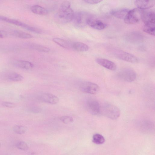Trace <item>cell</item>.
Returning <instances> with one entry per match:
<instances>
[{
    "instance_id": "6da1fadb",
    "label": "cell",
    "mask_w": 155,
    "mask_h": 155,
    "mask_svg": "<svg viewBox=\"0 0 155 155\" xmlns=\"http://www.w3.org/2000/svg\"><path fill=\"white\" fill-rule=\"evenodd\" d=\"M74 14L71 7L70 2L68 1H65L61 5L57 14V17L61 22L67 23L72 20Z\"/></svg>"
},
{
    "instance_id": "7a4b0ae2",
    "label": "cell",
    "mask_w": 155,
    "mask_h": 155,
    "mask_svg": "<svg viewBox=\"0 0 155 155\" xmlns=\"http://www.w3.org/2000/svg\"><path fill=\"white\" fill-rule=\"evenodd\" d=\"M100 113L111 119L115 120L120 116V111L119 108L114 104L104 103L100 104Z\"/></svg>"
},
{
    "instance_id": "3957f363",
    "label": "cell",
    "mask_w": 155,
    "mask_h": 155,
    "mask_svg": "<svg viewBox=\"0 0 155 155\" xmlns=\"http://www.w3.org/2000/svg\"><path fill=\"white\" fill-rule=\"evenodd\" d=\"M110 51L113 55L120 60L132 63H137L139 61L135 55L121 50L114 48Z\"/></svg>"
},
{
    "instance_id": "277c9868",
    "label": "cell",
    "mask_w": 155,
    "mask_h": 155,
    "mask_svg": "<svg viewBox=\"0 0 155 155\" xmlns=\"http://www.w3.org/2000/svg\"><path fill=\"white\" fill-rule=\"evenodd\" d=\"M117 76L120 80L129 82L134 81L137 77L135 71L130 68L121 69L117 73Z\"/></svg>"
},
{
    "instance_id": "5b68a950",
    "label": "cell",
    "mask_w": 155,
    "mask_h": 155,
    "mask_svg": "<svg viewBox=\"0 0 155 155\" xmlns=\"http://www.w3.org/2000/svg\"><path fill=\"white\" fill-rule=\"evenodd\" d=\"M143 11L138 8L129 10L124 19V22L128 24H135L138 23L141 19Z\"/></svg>"
},
{
    "instance_id": "8992f818",
    "label": "cell",
    "mask_w": 155,
    "mask_h": 155,
    "mask_svg": "<svg viewBox=\"0 0 155 155\" xmlns=\"http://www.w3.org/2000/svg\"><path fill=\"white\" fill-rule=\"evenodd\" d=\"M91 16V15L86 12H79L74 14L72 20L76 27L81 28L87 24V20Z\"/></svg>"
},
{
    "instance_id": "52a82bcc",
    "label": "cell",
    "mask_w": 155,
    "mask_h": 155,
    "mask_svg": "<svg viewBox=\"0 0 155 155\" xmlns=\"http://www.w3.org/2000/svg\"><path fill=\"white\" fill-rule=\"evenodd\" d=\"M80 89L83 92L95 94L99 91L100 87L96 84L89 81H84L81 84Z\"/></svg>"
},
{
    "instance_id": "ba28073f",
    "label": "cell",
    "mask_w": 155,
    "mask_h": 155,
    "mask_svg": "<svg viewBox=\"0 0 155 155\" xmlns=\"http://www.w3.org/2000/svg\"><path fill=\"white\" fill-rule=\"evenodd\" d=\"M141 19L147 26L154 27L155 24V14L153 11H143Z\"/></svg>"
},
{
    "instance_id": "9c48e42d",
    "label": "cell",
    "mask_w": 155,
    "mask_h": 155,
    "mask_svg": "<svg viewBox=\"0 0 155 155\" xmlns=\"http://www.w3.org/2000/svg\"><path fill=\"white\" fill-rule=\"evenodd\" d=\"M37 99L39 101L51 104L57 103L59 98L55 95L51 93L41 92L37 95Z\"/></svg>"
},
{
    "instance_id": "30bf717a",
    "label": "cell",
    "mask_w": 155,
    "mask_h": 155,
    "mask_svg": "<svg viewBox=\"0 0 155 155\" xmlns=\"http://www.w3.org/2000/svg\"><path fill=\"white\" fill-rule=\"evenodd\" d=\"M86 106L87 110L91 114L96 115L100 113V104L96 100L88 99L86 102Z\"/></svg>"
},
{
    "instance_id": "8fae6325",
    "label": "cell",
    "mask_w": 155,
    "mask_h": 155,
    "mask_svg": "<svg viewBox=\"0 0 155 155\" xmlns=\"http://www.w3.org/2000/svg\"><path fill=\"white\" fill-rule=\"evenodd\" d=\"M87 24L91 27L98 30H102L106 27V25L101 20L91 16L87 21Z\"/></svg>"
},
{
    "instance_id": "7c38bea8",
    "label": "cell",
    "mask_w": 155,
    "mask_h": 155,
    "mask_svg": "<svg viewBox=\"0 0 155 155\" xmlns=\"http://www.w3.org/2000/svg\"><path fill=\"white\" fill-rule=\"evenodd\" d=\"M96 61L99 65L110 70H115L117 68L116 65L114 62L106 59L97 58Z\"/></svg>"
},
{
    "instance_id": "4fadbf2b",
    "label": "cell",
    "mask_w": 155,
    "mask_h": 155,
    "mask_svg": "<svg viewBox=\"0 0 155 155\" xmlns=\"http://www.w3.org/2000/svg\"><path fill=\"white\" fill-rule=\"evenodd\" d=\"M154 0H135L134 4L138 8L141 10L148 9L155 5Z\"/></svg>"
},
{
    "instance_id": "5bb4252c",
    "label": "cell",
    "mask_w": 155,
    "mask_h": 155,
    "mask_svg": "<svg viewBox=\"0 0 155 155\" xmlns=\"http://www.w3.org/2000/svg\"><path fill=\"white\" fill-rule=\"evenodd\" d=\"M13 64L16 68L26 70L31 69L33 67V65L31 62L24 60L15 61L13 62Z\"/></svg>"
},
{
    "instance_id": "9a60e30c",
    "label": "cell",
    "mask_w": 155,
    "mask_h": 155,
    "mask_svg": "<svg viewBox=\"0 0 155 155\" xmlns=\"http://www.w3.org/2000/svg\"><path fill=\"white\" fill-rule=\"evenodd\" d=\"M129 10L127 8H121L112 10L110 12V14L117 18L124 19Z\"/></svg>"
},
{
    "instance_id": "2e32d148",
    "label": "cell",
    "mask_w": 155,
    "mask_h": 155,
    "mask_svg": "<svg viewBox=\"0 0 155 155\" xmlns=\"http://www.w3.org/2000/svg\"><path fill=\"white\" fill-rule=\"evenodd\" d=\"M31 9L32 12L39 15H45L48 13V11L46 9L38 5L32 6Z\"/></svg>"
},
{
    "instance_id": "e0dca14e",
    "label": "cell",
    "mask_w": 155,
    "mask_h": 155,
    "mask_svg": "<svg viewBox=\"0 0 155 155\" xmlns=\"http://www.w3.org/2000/svg\"><path fill=\"white\" fill-rule=\"evenodd\" d=\"M72 47L76 51L81 52H84L87 51L89 47L87 45L80 42H75L73 43Z\"/></svg>"
},
{
    "instance_id": "ac0fdd59",
    "label": "cell",
    "mask_w": 155,
    "mask_h": 155,
    "mask_svg": "<svg viewBox=\"0 0 155 155\" xmlns=\"http://www.w3.org/2000/svg\"><path fill=\"white\" fill-rule=\"evenodd\" d=\"M12 34L16 37L21 38L28 39L32 38V36L29 34L18 30H14Z\"/></svg>"
},
{
    "instance_id": "d6986e66",
    "label": "cell",
    "mask_w": 155,
    "mask_h": 155,
    "mask_svg": "<svg viewBox=\"0 0 155 155\" xmlns=\"http://www.w3.org/2000/svg\"><path fill=\"white\" fill-rule=\"evenodd\" d=\"M7 78L9 81H21L23 79V76L15 72H11L7 74Z\"/></svg>"
},
{
    "instance_id": "ffe728a7",
    "label": "cell",
    "mask_w": 155,
    "mask_h": 155,
    "mask_svg": "<svg viewBox=\"0 0 155 155\" xmlns=\"http://www.w3.org/2000/svg\"><path fill=\"white\" fill-rule=\"evenodd\" d=\"M29 46L31 48L40 51L48 52L50 51L48 48L38 44L31 43Z\"/></svg>"
},
{
    "instance_id": "44dd1931",
    "label": "cell",
    "mask_w": 155,
    "mask_h": 155,
    "mask_svg": "<svg viewBox=\"0 0 155 155\" xmlns=\"http://www.w3.org/2000/svg\"><path fill=\"white\" fill-rule=\"evenodd\" d=\"M52 40L55 43L64 48L67 49L70 48V46L68 43L63 39L55 38H53Z\"/></svg>"
},
{
    "instance_id": "7402d4cb",
    "label": "cell",
    "mask_w": 155,
    "mask_h": 155,
    "mask_svg": "<svg viewBox=\"0 0 155 155\" xmlns=\"http://www.w3.org/2000/svg\"><path fill=\"white\" fill-rule=\"evenodd\" d=\"M138 125L144 129H150L152 128L153 124L152 122L147 120H141L138 122Z\"/></svg>"
},
{
    "instance_id": "603a6c76",
    "label": "cell",
    "mask_w": 155,
    "mask_h": 155,
    "mask_svg": "<svg viewBox=\"0 0 155 155\" xmlns=\"http://www.w3.org/2000/svg\"><path fill=\"white\" fill-rule=\"evenodd\" d=\"M105 139L101 135L99 134H95L93 136V142L97 144H101L104 143Z\"/></svg>"
},
{
    "instance_id": "cb8c5ba5",
    "label": "cell",
    "mask_w": 155,
    "mask_h": 155,
    "mask_svg": "<svg viewBox=\"0 0 155 155\" xmlns=\"http://www.w3.org/2000/svg\"><path fill=\"white\" fill-rule=\"evenodd\" d=\"M13 131L15 133L19 134L25 133L27 130V127L21 125H15L12 128Z\"/></svg>"
},
{
    "instance_id": "d4e9b609",
    "label": "cell",
    "mask_w": 155,
    "mask_h": 155,
    "mask_svg": "<svg viewBox=\"0 0 155 155\" xmlns=\"http://www.w3.org/2000/svg\"><path fill=\"white\" fill-rule=\"evenodd\" d=\"M22 27L28 31L37 34H41L42 32V30L39 28L33 27L24 23Z\"/></svg>"
},
{
    "instance_id": "484cf974",
    "label": "cell",
    "mask_w": 155,
    "mask_h": 155,
    "mask_svg": "<svg viewBox=\"0 0 155 155\" xmlns=\"http://www.w3.org/2000/svg\"><path fill=\"white\" fill-rule=\"evenodd\" d=\"M15 146L17 148L21 150L25 151L28 149L27 144L24 141L19 140L15 143Z\"/></svg>"
},
{
    "instance_id": "4316f807",
    "label": "cell",
    "mask_w": 155,
    "mask_h": 155,
    "mask_svg": "<svg viewBox=\"0 0 155 155\" xmlns=\"http://www.w3.org/2000/svg\"><path fill=\"white\" fill-rule=\"evenodd\" d=\"M60 119L62 122L65 124H71L74 121V120L71 117L66 116L61 117Z\"/></svg>"
},
{
    "instance_id": "83f0119b",
    "label": "cell",
    "mask_w": 155,
    "mask_h": 155,
    "mask_svg": "<svg viewBox=\"0 0 155 155\" xmlns=\"http://www.w3.org/2000/svg\"><path fill=\"white\" fill-rule=\"evenodd\" d=\"M143 31L146 33L153 36L155 35V27L144 26Z\"/></svg>"
},
{
    "instance_id": "f1b7e54d",
    "label": "cell",
    "mask_w": 155,
    "mask_h": 155,
    "mask_svg": "<svg viewBox=\"0 0 155 155\" xmlns=\"http://www.w3.org/2000/svg\"><path fill=\"white\" fill-rule=\"evenodd\" d=\"M2 105L3 107L10 108L14 107L15 106V104L12 102H2Z\"/></svg>"
},
{
    "instance_id": "f546056e",
    "label": "cell",
    "mask_w": 155,
    "mask_h": 155,
    "mask_svg": "<svg viewBox=\"0 0 155 155\" xmlns=\"http://www.w3.org/2000/svg\"><path fill=\"white\" fill-rule=\"evenodd\" d=\"M85 2L91 4H95L100 3L101 0H85L84 1Z\"/></svg>"
},
{
    "instance_id": "4dcf8cb0",
    "label": "cell",
    "mask_w": 155,
    "mask_h": 155,
    "mask_svg": "<svg viewBox=\"0 0 155 155\" xmlns=\"http://www.w3.org/2000/svg\"><path fill=\"white\" fill-rule=\"evenodd\" d=\"M7 32L4 31L0 30V38H4L7 37Z\"/></svg>"
},
{
    "instance_id": "1f68e13d",
    "label": "cell",
    "mask_w": 155,
    "mask_h": 155,
    "mask_svg": "<svg viewBox=\"0 0 155 155\" xmlns=\"http://www.w3.org/2000/svg\"><path fill=\"white\" fill-rule=\"evenodd\" d=\"M30 111L34 113H38L39 112L40 110L38 108L36 107H33L31 108L30 110Z\"/></svg>"
},
{
    "instance_id": "d6a6232c",
    "label": "cell",
    "mask_w": 155,
    "mask_h": 155,
    "mask_svg": "<svg viewBox=\"0 0 155 155\" xmlns=\"http://www.w3.org/2000/svg\"><path fill=\"white\" fill-rule=\"evenodd\" d=\"M5 17L0 15V20L4 21Z\"/></svg>"
},
{
    "instance_id": "836d02e7",
    "label": "cell",
    "mask_w": 155,
    "mask_h": 155,
    "mask_svg": "<svg viewBox=\"0 0 155 155\" xmlns=\"http://www.w3.org/2000/svg\"><path fill=\"white\" fill-rule=\"evenodd\" d=\"M1 143H0V146H1Z\"/></svg>"
}]
</instances>
